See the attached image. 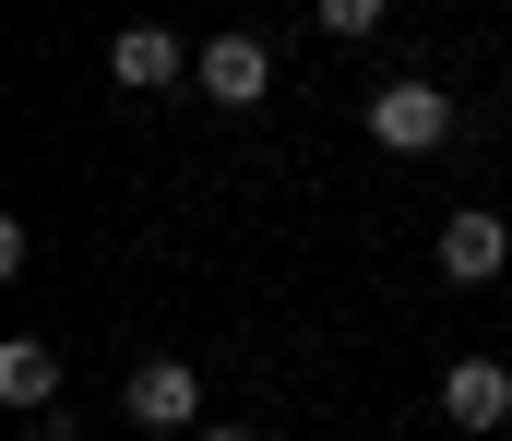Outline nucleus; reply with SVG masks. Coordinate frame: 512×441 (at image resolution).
I'll return each mask as SVG.
<instances>
[{
  "instance_id": "f257e3e1",
  "label": "nucleus",
  "mask_w": 512,
  "mask_h": 441,
  "mask_svg": "<svg viewBox=\"0 0 512 441\" xmlns=\"http://www.w3.org/2000/svg\"><path fill=\"white\" fill-rule=\"evenodd\" d=\"M358 120H370V144H382V155H441V144H453V96H441V84H417V72L382 84Z\"/></svg>"
},
{
  "instance_id": "f03ea898",
  "label": "nucleus",
  "mask_w": 512,
  "mask_h": 441,
  "mask_svg": "<svg viewBox=\"0 0 512 441\" xmlns=\"http://www.w3.org/2000/svg\"><path fill=\"white\" fill-rule=\"evenodd\" d=\"M191 84H203V108H262L274 96V48H262L251 24H227V36L191 48Z\"/></svg>"
},
{
  "instance_id": "7ed1b4c3",
  "label": "nucleus",
  "mask_w": 512,
  "mask_h": 441,
  "mask_svg": "<svg viewBox=\"0 0 512 441\" xmlns=\"http://www.w3.org/2000/svg\"><path fill=\"white\" fill-rule=\"evenodd\" d=\"M120 418L131 430H203V370H191V358H143V370H131L120 382Z\"/></svg>"
},
{
  "instance_id": "20e7f679",
  "label": "nucleus",
  "mask_w": 512,
  "mask_h": 441,
  "mask_svg": "<svg viewBox=\"0 0 512 441\" xmlns=\"http://www.w3.org/2000/svg\"><path fill=\"white\" fill-rule=\"evenodd\" d=\"M108 84H120V96H167V84H191V48H179L167 24H120V36H108Z\"/></svg>"
},
{
  "instance_id": "39448f33",
  "label": "nucleus",
  "mask_w": 512,
  "mask_h": 441,
  "mask_svg": "<svg viewBox=\"0 0 512 441\" xmlns=\"http://www.w3.org/2000/svg\"><path fill=\"white\" fill-rule=\"evenodd\" d=\"M501 263H512V227H501V215H477V203L441 215V275H453V287H489Z\"/></svg>"
},
{
  "instance_id": "423d86ee",
  "label": "nucleus",
  "mask_w": 512,
  "mask_h": 441,
  "mask_svg": "<svg viewBox=\"0 0 512 441\" xmlns=\"http://www.w3.org/2000/svg\"><path fill=\"white\" fill-rule=\"evenodd\" d=\"M441 418H453V430H501L512 418V370L501 358H453V370H441Z\"/></svg>"
},
{
  "instance_id": "0eeeda50",
  "label": "nucleus",
  "mask_w": 512,
  "mask_h": 441,
  "mask_svg": "<svg viewBox=\"0 0 512 441\" xmlns=\"http://www.w3.org/2000/svg\"><path fill=\"white\" fill-rule=\"evenodd\" d=\"M0 406H12V418H36V406H60V358H48L36 334H12V346H0Z\"/></svg>"
},
{
  "instance_id": "6e6552de",
  "label": "nucleus",
  "mask_w": 512,
  "mask_h": 441,
  "mask_svg": "<svg viewBox=\"0 0 512 441\" xmlns=\"http://www.w3.org/2000/svg\"><path fill=\"white\" fill-rule=\"evenodd\" d=\"M322 36H382V0H310Z\"/></svg>"
},
{
  "instance_id": "1a4fd4ad",
  "label": "nucleus",
  "mask_w": 512,
  "mask_h": 441,
  "mask_svg": "<svg viewBox=\"0 0 512 441\" xmlns=\"http://www.w3.org/2000/svg\"><path fill=\"white\" fill-rule=\"evenodd\" d=\"M24 441H84V418H72V406H36V418H24Z\"/></svg>"
},
{
  "instance_id": "9d476101",
  "label": "nucleus",
  "mask_w": 512,
  "mask_h": 441,
  "mask_svg": "<svg viewBox=\"0 0 512 441\" xmlns=\"http://www.w3.org/2000/svg\"><path fill=\"white\" fill-rule=\"evenodd\" d=\"M191 441H262V430H251V418H203Z\"/></svg>"
}]
</instances>
